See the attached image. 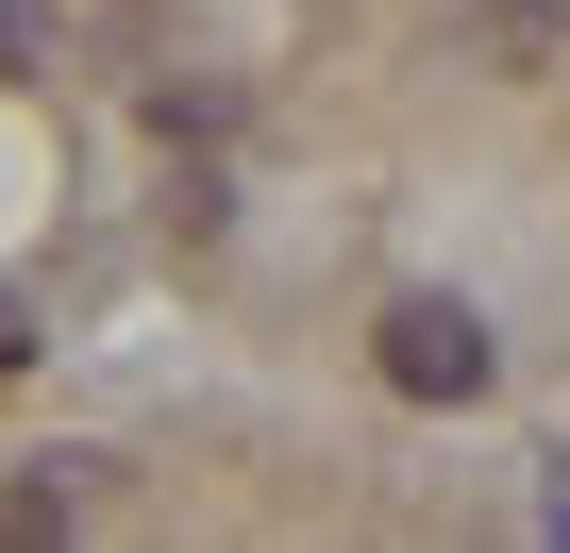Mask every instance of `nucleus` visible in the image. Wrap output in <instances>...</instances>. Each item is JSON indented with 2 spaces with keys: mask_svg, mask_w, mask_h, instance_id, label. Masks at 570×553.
Listing matches in <instances>:
<instances>
[{
  "mask_svg": "<svg viewBox=\"0 0 570 553\" xmlns=\"http://www.w3.org/2000/svg\"><path fill=\"white\" fill-rule=\"evenodd\" d=\"M487 369H503V353H487L470 303H386V386H403V403H487Z\"/></svg>",
  "mask_w": 570,
  "mask_h": 553,
  "instance_id": "nucleus-1",
  "label": "nucleus"
}]
</instances>
